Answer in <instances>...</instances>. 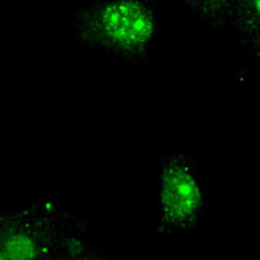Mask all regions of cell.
Returning a JSON list of instances; mask_svg holds the SVG:
<instances>
[{"label": "cell", "instance_id": "1", "mask_svg": "<svg viewBox=\"0 0 260 260\" xmlns=\"http://www.w3.org/2000/svg\"><path fill=\"white\" fill-rule=\"evenodd\" d=\"M103 257L86 219L51 198L22 209H0V260H98Z\"/></svg>", "mask_w": 260, "mask_h": 260}, {"label": "cell", "instance_id": "2", "mask_svg": "<svg viewBox=\"0 0 260 260\" xmlns=\"http://www.w3.org/2000/svg\"><path fill=\"white\" fill-rule=\"evenodd\" d=\"M71 36L85 50L144 66L160 37L155 0L89 2L74 15Z\"/></svg>", "mask_w": 260, "mask_h": 260}, {"label": "cell", "instance_id": "3", "mask_svg": "<svg viewBox=\"0 0 260 260\" xmlns=\"http://www.w3.org/2000/svg\"><path fill=\"white\" fill-rule=\"evenodd\" d=\"M208 187L200 180L197 160L184 150H169L158 158L156 232L190 235L205 217Z\"/></svg>", "mask_w": 260, "mask_h": 260}, {"label": "cell", "instance_id": "4", "mask_svg": "<svg viewBox=\"0 0 260 260\" xmlns=\"http://www.w3.org/2000/svg\"><path fill=\"white\" fill-rule=\"evenodd\" d=\"M230 24L240 47L260 64V0H238Z\"/></svg>", "mask_w": 260, "mask_h": 260}, {"label": "cell", "instance_id": "5", "mask_svg": "<svg viewBox=\"0 0 260 260\" xmlns=\"http://www.w3.org/2000/svg\"><path fill=\"white\" fill-rule=\"evenodd\" d=\"M190 13L200 22L216 29L229 24L238 0H184Z\"/></svg>", "mask_w": 260, "mask_h": 260}]
</instances>
